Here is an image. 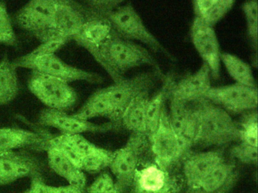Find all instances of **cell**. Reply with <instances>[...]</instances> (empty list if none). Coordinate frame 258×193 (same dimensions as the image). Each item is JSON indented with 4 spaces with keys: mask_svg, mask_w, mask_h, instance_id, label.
I'll use <instances>...</instances> for the list:
<instances>
[{
    "mask_svg": "<svg viewBox=\"0 0 258 193\" xmlns=\"http://www.w3.org/2000/svg\"><path fill=\"white\" fill-rule=\"evenodd\" d=\"M32 72L49 75L67 82L87 81L91 84H99L104 79L96 72H90L72 66L61 60L55 54H49L35 59L24 66Z\"/></svg>",
    "mask_w": 258,
    "mask_h": 193,
    "instance_id": "7c38bea8",
    "label": "cell"
},
{
    "mask_svg": "<svg viewBox=\"0 0 258 193\" xmlns=\"http://www.w3.org/2000/svg\"><path fill=\"white\" fill-rule=\"evenodd\" d=\"M195 104L198 129L194 146H223L239 141L238 123L226 110L204 98L195 102Z\"/></svg>",
    "mask_w": 258,
    "mask_h": 193,
    "instance_id": "3957f363",
    "label": "cell"
},
{
    "mask_svg": "<svg viewBox=\"0 0 258 193\" xmlns=\"http://www.w3.org/2000/svg\"><path fill=\"white\" fill-rule=\"evenodd\" d=\"M242 10L247 21V34L255 48L257 45L258 3L256 0H250L243 3Z\"/></svg>",
    "mask_w": 258,
    "mask_h": 193,
    "instance_id": "1f68e13d",
    "label": "cell"
},
{
    "mask_svg": "<svg viewBox=\"0 0 258 193\" xmlns=\"http://www.w3.org/2000/svg\"><path fill=\"white\" fill-rule=\"evenodd\" d=\"M123 3V1L116 0H104V1H87L85 6L88 9L106 18L110 12L117 9L118 6Z\"/></svg>",
    "mask_w": 258,
    "mask_h": 193,
    "instance_id": "e575fe53",
    "label": "cell"
},
{
    "mask_svg": "<svg viewBox=\"0 0 258 193\" xmlns=\"http://www.w3.org/2000/svg\"><path fill=\"white\" fill-rule=\"evenodd\" d=\"M96 61L108 72L114 82L123 79L127 71L140 66H150L154 69H161L156 59L147 48L121 37L115 31L101 48Z\"/></svg>",
    "mask_w": 258,
    "mask_h": 193,
    "instance_id": "7a4b0ae2",
    "label": "cell"
},
{
    "mask_svg": "<svg viewBox=\"0 0 258 193\" xmlns=\"http://www.w3.org/2000/svg\"><path fill=\"white\" fill-rule=\"evenodd\" d=\"M106 18L119 36L133 42H140L153 52L163 53L170 57L168 51L147 28L132 3H122L110 12Z\"/></svg>",
    "mask_w": 258,
    "mask_h": 193,
    "instance_id": "277c9868",
    "label": "cell"
},
{
    "mask_svg": "<svg viewBox=\"0 0 258 193\" xmlns=\"http://www.w3.org/2000/svg\"><path fill=\"white\" fill-rule=\"evenodd\" d=\"M50 137L45 132L19 128H0V152H13L24 148L46 150Z\"/></svg>",
    "mask_w": 258,
    "mask_h": 193,
    "instance_id": "44dd1931",
    "label": "cell"
},
{
    "mask_svg": "<svg viewBox=\"0 0 258 193\" xmlns=\"http://www.w3.org/2000/svg\"><path fill=\"white\" fill-rule=\"evenodd\" d=\"M211 73L209 68L203 63L191 75L174 82L170 91V99L184 103H195L202 99L211 87Z\"/></svg>",
    "mask_w": 258,
    "mask_h": 193,
    "instance_id": "d6986e66",
    "label": "cell"
},
{
    "mask_svg": "<svg viewBox=\"0 0 258 193\" xmlns=\"http://www.w3.org/2000/svg\"><path fill=\"white\" fill-rule=\"evenodd\" d=\"M58 0H33L19 9L15 23L41 43L54 40V24Z\"/></svg>",
    "mask_w": 258,
    "mask_h": 193,
    "instance_id": "5b68a950",
    "label": "cell"
},
{
    "mask_svg": "<svg viewBox=\"0 0 258 193\" xmlns=\"http://www.w3.org/2000/svg\"><path fill=\"white\" fill-rule=\"evenodd\" d=\"M86 9L87 21L73 40L88 51L96 60L101 48L112 36L114 31L105 17L93 12L87 6Z\"/></svg>",
    "mask_w": 258,
    "mask_h": 193,
    "instance_id": "9a60e30c",
    "label": "cell"
},
{
    "mask_svg": "<svg viewBox=\"0 0 258 193\" xmlns=\"http://www.w3.org/2000/svg\"><path fill=\"white\" fill-rule=\"evenodd\" d=\"M230 156L244 164H256L257 147L240 142L230 149Z\"/></svg>",
    "mask_w": 258,
    "mask_h": 193,
    "instance_id": "d6a6232c",
    "label": "cell"
},
{
    "mask_svg": "<svg viewBox=\"0 0 258 193\" xmlns=\"http://www.w3.org/2000/svg\"><path fill=\"white\" fill-rule=\"evenodd\" d=\"M191 39L196 51L211 71V76L218 79L220 75V51L214 27L195 18L191 27Z\"/></svg>",
    "mask_w": 258,
    "mask_h": 193,
    "instance_id": "4fadbf2b",
    "label": "cell"
},
{
    "mask_svg": "<svg viewBox=\"0 0 258 193\" xmlns=\"http://www.w3.org/2000/svg\"><path fill=\"white\" fill-rule=\"evenodd\" d=\"M164 76L161 69H154L131 78H123L96 90L72 116L88 121L94 118H106L110 122L120 123L122 114L131 101L140 93L149 91Z\"/></svg>",
    "mask_w": 258,
    "mask_h": 193,
    "instance_id": "6da1fadb",
    "label": "cell"
},
{
    "mask_svg": "<svg viewBox=\"0 0 258 193\" xmlns=\"http://www.w3.org/2000/svg\"><path fill=\"white\" fill-rule=\"evenodd\" d=\"M203 98L227 113L244 114L256 110L257 88L237 83L217 87L211 86Z\"/></svg>",
    "mask_w": 258,
    "mask_h": 193,
    "instance_id": "9c48e42d",
    "label": "cell"
},
{
    "mask_svg": "<svg viewBox=\"0 0 258 193\" xmlns=\"http://www.w3.org/2000/svg\"><path fill=\"white\" fill-rule=\"evenodd\" d=\"M220 62L235 83L247 87H256L251 68L244 60L235 54L221 52Z\"/></svg>",
    "mask_w": 258,
    "mask_h": 193,
    "instance_id": "4316f807",
    "label": "cell"
},
{
    "mask_svg": "<svg viewBox=\"0 0 258 193\" xmlns=\"http://www.w3.org/2000/svg\"><path fill=\"white\" fill-rule=\"evenodd\" d=\"M171 74L164 75L163 78L162 87L152 98H149L146 110V134L150 138L158 128L161 114L165 109V103L170 98V91L174 83Z\"/></svg>",
    "mask_w": 258,
    "mask_h": 193,
    "instance_id": "cb8c5ba5",
    "label": "cell"
},
{
    "mask_svg": "<svg viewBox=\"0 0 258 193\" xmlns=\"http://www.w3.org/2000/svg\"><path fill=\"white\" fill-rule=\"evenodd\" d=\"M112 151L107 150L99 147L96 152L84 158L81 161L80 169L82 171L90 173H96L102 171L104 169L109 167L112 159Z\"/></svg>",
    "mask_w": 258,
    "mask_h": 193,
    "instance_id": "f1b7e54d",
    "label": "cell"
},
{
    "mask_svg": "<svg viewBox=\"0 0 258 193\" xmlns=\"http://www.w3.org/2000/svg\"><path fill=\"white\" fill-rule=\"evenodd\" d=\"M149 140L155 162L167 170L188 153L173 131L166 108L161 114L158 128Z\"/></svg>",
    "mask_w": 258,
    "mask_h": 193,
    "instance_id": "ba28073f",
    "label": "cell"
},
{
    "mask_svg": "<svg viewBox=\"0 0 258 193\" xmlns=\"http://www.w3.org/2000/svg\"><path fill=\"white\" fill-rule=\"evenodd\" d=\"M87 193H121L114 179L107 173L99 175L87 188Z\"/></svg>",
    "mask_w": 258,
    "mask_h": 193,
    "instance_id": "836d02e7",
    "label": "cell"
},
{
    "mask_svg": "<svg viewBox=\"0 0 258 193\" xmlns=\"http://www.w3.org/2000/svg\"><path fill=\"white\" fill-rule=\"evenodd\" d=\"M69 42V41L67 39H54V40L43 42V43L38 45L37 48L32 50L31 52L16 59L14 61H13V65L16 69L23 68L25 65L33 61L35 59L43 57V56L49 55V54H55L56 51L61 49Z\"/></svg>",
    "mask_w": 258,
    "mask_h": 193,
    "instance_id": "83f0119b",
    "label": "cell"
},
{
    "mask_svg": "<svg viewBox=\"0 0 258 193\" xmlns=\"http://www.w3.org/2000/svg\"><path fill=\"white\" fill-rule=\"evenodd\" d=\"M37 124L40 126L55 128L64 135H82L84 133H105L116 131L121 128L118 122L95 124L88 120L77 119L72 115L67 114L66 112L49 108L40 112Z\"/></svg>",
    "mask_w": 258,
    "mask_h": 193,
    "instance_id": "8fae6325",
    "label": "cell"
},
{
    "mask_svg": "<svg viewBox=\"0 0 258 193\" xmlns=\"http://www.w3.org/2000/svg\"><path fill=\"white\" fill-rule=\"evenodd\" d=\"M42 163L25 152H0V185H7L22 178L42 176Z\"/></svg>",
    "mask_w": 258,
    "mask_h": 193,
    "instance_id": "5bb4252c",
    "label": "cell"
},
{
    "mask_svg": "<svg viewBox=\"0 0 258 193\" xmlns=\"http://www.w3.org/2000/svg\"><path fill=\"white\" fill-rule=\"evenodd\" d=\"M236 166L225 160L194 186L184 193H229L238 179Z\"/></svg>",
    "mask_w": 258,
    "mask_h": 193,
    "instance_id": "ffe728a7",
    "label": "cell"
},
{
    "mask_svg": "<svg viewBox=\"0 0 258 193\" xmlns=\"http://www.w3.org/2000/svg\"><path fill=\"white\" fill-rule=\"evenodd\" d=\"M27 193H51V185L43 180L42 176H35L31 179V185Z\"/></svg>",
    "mask_w": 258,
    "mask_h": 193,
    "instance_id": "d590c367",
    "label": "cell"
},
{
    "mask_svg": "<svg viewBox=\"0 0 258 193\" xmlns=\"http://www.w3.org/2000/svg\"><path fill=\"white\" fill-rule=\"evenodd\" d=\"M232 0H196L193 2L196 18L214 27L232 9Z\"/></svg>",
    "mask_w": 258,
    "mask_h": 193,
    "instance_id": "d4e9b609",
    "label": "cell"
},
{
    "mask_svg": "<svg viewBox=\"0 0 258 193\" xmlns=\"http://www.w3.org/2000/svg\"><path fill=\"white\" fill-rule=\"evenodd\" d=\"M19 90L17 69L6 55L0 61V106L7 105L14 101Z\"/></svg>",
    "mask_w": 258,
    "mask_h": 193,
    "instance_id": "484cf974",
    "label": "cell"
},
{
    "mask_svg": "<svg viewBox=\"0 0 258 193\" xmlns=\"http://www.w3.org/2000/svg\"><path fill=\"white\" fill-rule=\"evenodd\" d=\"M149 99V91H144L131 101L120 118L121 128L131 134L146 135V110Z\"/></svg>",
    "mask_w": 258,
    "mask_h": 193,
    "instance_id": "603a6c76",
    "label": "cell"
},
{
    "mask_svg": "<svg viewBox=\"0 0 258 193\" xmlns=\"http://www.w3.org/2000/svg\"><path fill=\"white\" fill-rule=\"evenodd\" d=\"M184 185L183 179L154 162L138 167L129 191L131 193H179Z\"/></svg>",
    "mask_w": 258,
    "mask_h": 193,
    "instance_id": "30bf717a",
    "label": "cell"
},
{
    "mask_svg": "<svg viewBox=\"0 0 258 193\" xmlns=\"http://www.w3.org/2000/svg\"><path fill=\"white\" fill-rule=\"evenodd\" d=\"M46 152L49 166L56 174L66 179L69 184L85 187V173L78 168L59 149L49 146Z\"/></svg>",
    "mask_w": 258,
    "mask_h": 193,
    "instance_id": "7402d4cb",
    "label": "cell"
},
{
    "mask_svg": "<svg viewBox=\"0 0 258 193\" xmlns=\"http://www.w3.org/2000/svg\"><path fill=\"white\" fill-rule=\"evenodd\" d=\"M149 144L147 136L131 134L126 145L113 153L109 167L120 192L126 193L129 191L139 167L140 155Z\"/></svg>",
    "mask_w": 258,
    "mask_h": 193,
    "instance_id": "52a82bcc",
    "label": "cell"
},
{
    "mask_svg": "<svg viewBox=\"0 0 258 193\" xmlns=\"http://www.w3.org/2000/svg\"><path fill=\"white\" fill-rule=\"evenodd\" d=\"M240 130L239 142L257 147V113L256 110L244 113L238 124Z\"/></svg>",
    "mask_w": 258,
    "mask_h": 193,
    "instance_id": "f546056e",
    "label": "cell"
},
{
    "mask_svg": "<svg viewBox=\"0 0 258 193\" xmlns=\"http://www.w3.org/2000/svg\"><path fill=\"white\" fill-rule=\"evenodd\" d=\"M30 91L48 108L66 112L78 101L75 89L67 81L32 72L28 79Z\"/></svg>",
    "mask_w": 258,
    "mask_h": 193,
    "instance_id": "8992f818",
    "label": "cell"
},
{
    "mask_svg": "<svg viewBox=\"0 0 258 193\" xmlns=\"http://www.w3.org/2000/svg\"><path fill=\"white\" fill-rule=\"evenodd\" d=\"M226 160L220 150L188 152L182 164L183 182L185 188L194 186L206 175Z\"/></svg>",
    "mask_w": 258,
    "mask_h": 193,
    "instance_id": "ac0fdd59",
    "label": "cell"
},
{
    "mask_svg": "<svg viewBox=\"0 0 258 193\" xmlns=\"http://www.w3.org/2000/svg\"><path fill=\"white\" fill-rule=\"evenodd\" d=\"M84 189L83 187L72 184L60 186L51 185V193H84Z\"/></svg>",
    "mask_w": 258,
    "mask_h": 193,
    "instance_id": "8d00e7d4",
    "label": "cell"
},
{
    "mask_svg": "<svg viewBox=\"0 0 258 193\" xmlns=\"http://www.w3.org/2000/svg\"><path fill=\"white\" fill-rule=\"evenodd\" d=\"M170 124L178 138L187 150L194 146L198 129L197 112L195 103L170 99Z\"/></svg>",
    "mask_w": 258,
    "mask_h": 193,
    "instance_id": "e0dca14e",
    "label": "cell"
},
{
    "mask_svg": "<svg viewBox=\"0 0 258 193\" xmlns=\"http://www.w3.org/2000/svg\"><path fill=\"white\" fill-rule=\"evenodd\" d=\"M87 19V9L84 5L72 0H58L54 38L73 40Z\"/></svg>",
    "mask_w": 258,
    "mask_h": 193,
    "instance_id": "2e32d148",
    "label": "cell"
},
{
    "mask_svg": "<svg viewBox=\"0 0 258 193\" xmlns=\"http://www.w3.org/2000/svg\"><path fill=\"white\" fill-rule=\"evenodd\" d=\"M17 44V36L7 4L4 2H0V45L16 46Z\"/></svg>",
    "mask_w": 258,
    "mask_h": 193,
    "instance_id": "4dcf8cb0",
    "label": "cell"
},
{
    "mask_svg": "<svg viewBox=\"0 0 258 193\" xmlns=\"http://www.w3.org/2000/svg\"><path fill=\"white\" fill-rule=\"evenodd\" d=\"M23 193H27L26 191H25V192H23Z\"/></svg>",
    "mask_w": 258,
    "mask_h": 193,
    "instance_id": "74e56055",
    "label": "cell"
}]
</instances>
